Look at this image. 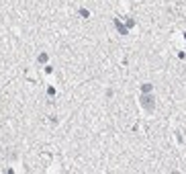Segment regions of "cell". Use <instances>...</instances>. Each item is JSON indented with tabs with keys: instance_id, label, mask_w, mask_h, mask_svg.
Returning a JSON list of instances; mask_svg holds the SVG:
<instances>
[{
	"instance_id": "obj_3",
	"label": "cell",
	"mask_w": 186,
	"mask_h": 174,
	"mask_svg": "<svg viewBox=\"0 0 186 174\" xmlns=\"http://www.w3.org/2000/svg\"><path fill=\"white\" fill-rule=\"evenodd\" d=\"M149 90H152V84H143V86H141V94H143V92H149Z\"/></svg>"
},
{
	"instance_id": "obj_1",
	"label": "cell",
	"mask_w": 186,
	"mask_h": 174,
	"mask_svg": "<svg viewBox=\"0 0 186 174\" xmlns=\"http://www.w3.org/2000/svg\"><path fill=\"white\" fill-rule=\"evenodd\" d=\"M139 104H141V109L147 111V113H153V109H156V99H153L152 94H141V99H139Z\"/></svg>"
},
{
	"instance_id": "obj_4",
	"label": "cell",
	"mask_w": 186,
	"mask_h": 174,
	"mask_svg": "<svg viewBox=\"0 0 186 174\" xmlns=\"http://www.w3.org/2000/svg\"><path fill=\"white\" fill-rule=\"evenodd\" d=\"M39 62H41V64H45V62H47V53H41V55H39Z\"/></svg>"
},
{
	"instance_id": "obj_5",
	"label": "cell",
	"mask_w": 186,
	"mask_h": 174,
	"mask_svg": "<svg viewBox=\"0 0 186 174\" xmlns=\"http://www.w3.org/2000/svg\"><path fill=\"white\" fill-rule=\"evenodd\" d=\"M184 39H186V33H184Z\"/></svg>"
},
{
	"instance_id": "obj_2",
	"label": "cell",
	"mask_w": 186,
	"mask_h": 174,
	"mask_svg": "<svg viewBox=\"0 0 186 174\" xmlns=\"http://www.w3.org/2000/svg\"><path fill=\"white\" fill-rule=\"evenodd\" d=\"M115 27H117V31L121 35H127V27H125V25H121V21H119V18H115Z\"/></svg>"
}]
</instances>
